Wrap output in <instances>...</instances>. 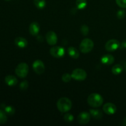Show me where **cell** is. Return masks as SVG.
I'll return each mask as SVG.
<instances>
[{"instance_id": "1", "label": "cell", "mask_w": 126, "mask_h": 126, "mask_svg": "<svg viewBox=\"0 0 126 126\" xmlns=\"http://www.w3.org/2000/svg\"><path fill=\"white\" fill-rule=\"evenodd\" d=\"M57 107L61 113H66L72 108V102L68 98L62 97L57 101Z\"/></svg>"}, {"instance_id": "2", "label": "cell", "mask_w": 126, "mask_h": 126, "mask_svg": "<svg viewBox=\"0 0 126 126\" xmlns=\"http://www.w3.org/2000/svg\"><path fill=\"white\" fill-rule=\"evenodd\" d=\"M103 103V97L98 94H91L87 98V103L93 108H98L101 107Z\"/></svg>"}, {"instance_id": "3", "label": "cell", "mask_w": 126, "mask_h": 126, "mask_svg": "<svg viewBox=\"0 0 126 126\" xmlns=\"http://www.w3.org/2000/svg\"><path fill=\"white\" fill-rule=\"evenodd\" d=\"M94 42L89 38H85L81 41L79 45V49L81 52L87 54L92 51L94 48Z\"/></svg>"}, {"instance_id": "4", "label": "cell", "mask_w": 126, "mask_h": 126, "mask_svg": "<svg viewBox=\"0 0 126 126\" xmlns=\"http://www.w3.org/2000/svg\"><path fill=\"white\" fill-rule=\"evenodd\" d=\"M29 67L26 63H21L18 64L16 68V74L20 78H24L28 75Z\"/></svg>"}, {"instance_id": "5", "label": "cell", "mask_w": 126, "mask_h": 126, "mask_svg": "<svg viewBox=\"0 0 126 126\" xmlns=\"http://www.w3.org/2000/svg\"><path fill=\"white\" fill-rule=\"evenodd\" d=\"M71 77L76 81H84L87 78V73L86 71L81 68L75 69L71 73Z\"/></svg>"}, {"instance_id": "6", "label": "cell", "mask_w": 126, "mask_h": 126, "mask_svg": "<svg viewBox=\"0 0 126 126\" xmlns=\"http://www.w3.org/2000/svg\"><path fill=\"white\" fill-rule=\"evenodd\" d=\"M120 47V43L116 39H110L105 44V47L108 52H113L117 50Z\"/></svg>"}, {"instance_id": "7", "label": "cell", "mask_w": 126, "mask_h": 126, "mask_svg": "<svg viewBox=\"0 0 126 126\" xmlns=\"http://www.w3.org/2000/svg\"><path fill=\"white\" fill-rule=\"evenodd\" d=\"M65 49L61 46H54L50 49V54L55 58H62L65 55Z\"/></svg>"}, {"instance_id": "8", "label": "cell", "mask_w": 126, "mask_h": 126, "mask_svg": "<svg viewBox=\"0 0 126 126\" xmlns=\"http://www.w3.org/2000/svg\"><path fill=\"white\" fill-rule=\"evenodd\" d=\"M33 69L34 72L38 75H41L44 72L45 70V66L44 64L41 60H37L33 62Z\"/></svg>"}, {"instance_id": "9", "label": "cell", "mask_w": 126, "mask_h": 126, "mask_svg": "<svg viewBox=\"0 0 126 126\" xmlns=\"http://www.w3.org/2000/svg\"><path fill=\"white\" fill-rule=\"evenodd\" d=\"M91 116L90 113L86 111L81 112L78 116V122L82 125L87 124L91 120Z\"/></svg>"}, {"instance_id": "10", "label": "cell", "mask_w": 126, "mask_h": 126, "mask_svg": "<svg viewBox=\"0 0 126 126\" xmlns=\"http://www.w3.org/2000/svg\"><path fill=\"white\" fill-rule=\"evenodd\" d=\"M47 43L50 46H54L57 43V36L54 32H47L46 36Z\"/></svg>"}, {"instance_id": "11", "label": "cell", "mask_w": 126, "mask_h": 126, "mask_svg": "<svg viewBox=\"0 0 126 126\" xmlns=\"http://www.w3.org/2000/svg\"><path fill=\"white\" fill-rule=\"evenodd\" d=\"M103 110L106 114L111 115V114H114L116 112L117 108L115 105L113 103H107L103 105Z\"/></svg>"}, {"instance_id": "12", "label": "cell", "mask_w": 126, "mask_h": 126, "mask_svg": "<svg viewBox=\"0 0 126 126\" xmlns=\"http://www.w3.org/2000/svg\"><path fill=\"white\" fill-rule=\"evenodd\" d=\"M114 62V57L110 54H106L101 58V62L104 65H110L113 63Z\"/></svg>"}, {"instance_id": "13", "label": "cell", "mask_w": 126, "mask_h": 126, "mask_svg": "<svg viewBox=\"0 0 126 126\" xmlns=\"http://www.w3.org/2000/svg\"><path fill=\"white\" fill-rule=\"evenodd\" d=\"M15 44L20 48H25L28 45V41L23 37H17L15 39Z\"/></svg>"}, {"instance_id": "14", "label": "cell", "mask_w": 126, "mask_h": 126, "mask_svg": "<svg viewBox=\"0 0 126 126\" xmlns=\"http://www.w3.org/2000/svg\"><path fill=\"white\" fill-rule=\"evenodd\" d=\"M29 32L33 36H36L39 32V25L38 22H32L29 27Z\"/></svg>"}, {"instance_id": "15", "label": "cell", "mask_w": 126, "mask_h": 126, "mask_svg": "<svg viewBox=\"0 0 126 126\" xmlns=\"http://www.w3.org/2000/svg\"><path fill=\"white\" fill-rule=\"evenodd\" d=\"M18 80L12 75H9L5 78V82L9 86H14L17 84Z\"/></svg>"}, {"instance_id": "16", "label": "cell", "mask_w": 126, "mask_h": 126, "mask_svg": "<svg viewBox=\"0 0 126 126\" xmlns=\"http://www.w3.org/2000/svg\"><path fill=\"white\" fill-rule=\"evenodd\" d=\"M68 53L69 55L71 57V58L75 59H77L79 56V53L78 50L77 49L74 47H70L68 49Z\"/></svg>"}, {"instance_id": "17", "label": "cell", "mask_w": 126, "mask_h": 126, "mask_svg": "<svg viewBox=\"0 0 126 126\" xmlns=\"http://www.w3.org/2000/svg\"><path fill=\"white\" fill-rule=\"evenodd\" d=\"M90 114L95 119H100L103 117V113L100 110H90Z\"/></svg>"}, {"instance_id": "18", "label": "cell", "mask_w": 126, "mask_h": 126, "mask_svg": "<svg viewBox=\"0 0 126 126\" xmlns=\"http://www.w3.org/2000/svg\"><path fill=\"white\" fill-rule=\"evenodd\" d=\"M123 69H124V66H123L120 64H116L112 67L111 72L114 75H118L123 72Z\"/></svg>"}, {"instance_id": "19", "label": "cell", "mask_w": 126, "mask_h": 126, "mask_svg": "<svg viewBox=\"0 0 126 126\" xmlns=\"http://www.w3.org/2000/svg\"><path fill=\"white\" fill-rule=\"evenodd\" d=\"M76 5L78 9H84L87 5V0H76Z\"/></svg>"}, {"instance_id": "20", "label": "cell", "mask_w": 126, "mask_h": 126, "mask_svg": "<svg viewBox=\"0 0 126 126\" xmlns=\"http://www.w3.org/2000/svg\"><path fill=\"white\" fill-rule=\"evenodd\" d=\"M33 2L36 7L39 9H44L46 4V0H33Z\"/></svg>"}, {"instance_id": "21", "label": "cell", "mask_w": 126, "mask_h": 126, "mask_svg": "<svg viewBox=\"0 0 126 126\" xmlns=\"http://www.w3.org/2000/svg\"><path fill=\"white\" fill-rule=\"evenodd\" d=\"M4 111L9 116H12L15 113V108L12 106H5Z\"/></svg>"}, {"instance_id": "22", "label": "cell", "mask_w": 126, "mask_h": 126, "mask_svg": "<svg viewBox=\"0 0 126 126\" xmlns=\"http://www.w3.org/2000/svg\"><path fill=\"white\" fill-rule=\"evenodd\" d=\"M6 114L4 111L0 110V124H5L7 122V118Z\"/></svg>"}, {"instance_id": "23", "label": "cell", "mask_w": 126, "mask_h": 126, "mask_svg": "<svg viewBox=\"0 0 126 126\" xmlns=\"http://www.w3.org/2000/svg\"><path fill=\"white\" fill-rule=\"evenodd\" d=\"M63 119L65 120V121L66 122V123H71L73 121L74 117L70 113H66V114H65L64 115Z\"/></svg>"}, {"instance_id": "24", "label": "cell", "mask_w": 126, "mask_h": 126, "mask_svg": "<svg viewBox=\"0 0 126 126\" xmlns=\"http://www.w3.org/2000/svg\"><path fill=\"white\" fill-rule=\"evenodd\" d=\"M89 32V29L88 26L84 25L81 26V32L84 36H86L88 34Z\"/></svg>"}, {"instance_id": "25", "label": "cell", "mask_w": 126, "mask_h": 126, "mask_svg": "<svg viewBox=\"0 0 126 126\" xmlns=\"http://www.w3.org/2000/svg\"><path fill=\"white\" fill-rule=\"evenodd\" d=\"M71 78H72L71 75L68 73H65L62 77V79L64 82H69L71 81Z\"/></svg>"}, {"instance_id": "26", "label": "cell", "mask_w": 126, "mask_h": 126, "mask_svg": "<svg viewBox=\"0 0 126 126\" xmlns=\"http://www.w3.org/2000/svg\"><path fill=\"white\" fill-rule=\"evenodd\" d=\"M126 17V11L124 10H119L117 12V17L119 19H123Z\"/></svg>"}, {"instance_id": "27", "label": "cell", "mask_w": 126, "mask_h": 126, "mask_svg": "<svg viewBox=\"0 0 126 126\" xmlns=\"http://www.w3.org/2000/svg\"><path fill=\"white\" fill-rule=\"evenodd\" d=\"M117 5L121 8H126V0H116Z\"/></svg>"}, {"instance_id": "28", "label": "cell", "mask_w": 126, "mask_h": 126, "mask_svg": "<svg viewBox=\"0 0 126 126\" xmlns=\"http://www.w3.org/2000/svg\"><path fill=\"white\" fill-rule=\"evenodd\" d=\"M28 87V82L27 81H23L20 84V88L22 91H25V90L27 89Z\"/></svg>"}, {"instance_id": "29", "label": "cell", "mask_w": 126, "mask_h": 126, "mask_svg": "<svg viewBox=\"0 0 126 126\" xmlns=\"http://www.w3.org/2000/svg\"><path fill=\"white\" fill-rule=\"evenodd\" d=\"M121 49H126V39L123 41L120 44V47H119Z\"/></svg>"}, {"instance_id": "30", "label": "cell", "mask_w": 126, "mask_h": 126, "mask_svg": "<svg viewBox=\"0 0 126 126\" xmlns=\"http://www.w3.org/2000/svg\"><path fill=\"white\" fill-rule=\"evenodd\" d=\"M123 126H126V119H124V121H123Z\"/></svg>"}, {"instance_id": "31", "label": "cell", "mask_w": 126, "mask_h": 126, "mask_svg": "<svg viewBox=\"0 0 126 126\" xmlns=\"http://www.w3.org/2000/svg\"><path fill=\"white\" fill-rule=\"evenodd\" d=\"M124 68H125V70H126V61L125 62H124Z\"/></svg>"}, {"instance_id": "32", "label": "cell", "mask_w": 126, "mask_h": 126, "mask_svg": "<svg viewBox=\"0 0 126 126\" xmlns=\"http://www.w3.org/2000/svg\"><path fill=\"white\" fill-rule=\"evenodd\" d=\"M6 1H10V0H6Z\"/></svg>"}]
</instances>
